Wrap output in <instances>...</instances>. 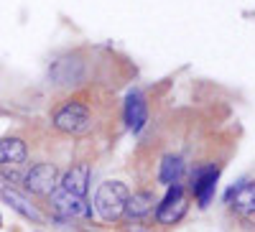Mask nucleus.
<instances>
[{"mask_svg":"<svg viewBox=\"0 0 255 232\" xmlns=\"http://www.w3.org/2000/svg\"><path fill=\"white\" fill-rule=\"evenodd\" d=\"M128 186L123 181H105L100 184L97 194H95V209L97 215L105 220V222H113L118 217L125 215V204H128Z\"/></svg>","mask_w":255,"mask_h":232,"instance_id":"obj_1","label":"nucleus"},{"mask_svg":"<svg viewBox=\"0 0 255 232\" xmlns=\"http://www.w3.org/2000/svg\"><path fill=\"white\" fill-rule=\"evenodd\" d=\"M54 128L61 133H69V135H82L92 128V115L90 108L84 102H64L61 108L54 115Z\"/></svg>","mask_w":255,"mask_h":232,"instance_id":"obj_2","label":"nucleus"},{"mask_svg":"<svg viewBox=\"0 0 255 232\" xmlns=\"http://www.w3.org/2000/svg\"><path fill=\"white\" fill-rule=\"evenodd\" d=\"M26 192L38 194V197H49L54 189L59 186V171L54 163H36L31 171L23 176Z\"/></svg>","mask_w":255,"mask_h":232,"instance_id":"obj_3","label":"nucleus"},{"mask_svg":"<svg viewBox=\"0 0 255 232\" xmlns=\"http://www.w3.org/2000/svg\"><path fill=\"white\" fill-rule=\"evenodd\" d=\"M49 79H51V84H56V87H72V84H79L84 79V64L77 56H61L51 64Z\"/></svg>","mask_w":255,"mask_h":232,"instance_id":"obj_4","label":"nucleus"},{"mask_svg":"<svg viewBox=\"0 0 255 232\" xmlns=\"http://www.w3.org/2000/svg\"><path fill=\"white\" fill-rule=\"evenodd\" d=\"M186 215V197H184V189L179 184L168 186V192L163 197V202L156 207V220L161 225H174Z\"/></svg>","mask_w":255,"mask_h":232,"instance_id":"obj_5","label":"nucleus"},{"mask_svg":"<svg viewBox=\"0 0 255 232\" xmlns=\"http://www.w3.org/2000/svg\"><path fill=\"white\" fill-rule=\"evenodd\" d=\"M217 179H220V168L217 166H199L194 174H191V192H194L199 207H207L215 197L217 189Z\"/></svg>","mask_w":255,"mask_h":232,"instance_id":"obj_6","label":"nucleus"},{"mask_svg":"<svg viewBox=\"0 0 255 232\" xmlns=\"http://www.w3.org/2000/svg\"><path fill=\"white\" fill-rule=\"evenodd\" d=\"M51 207L61 217H92V207L84 202V197H74L59 186L51 192Z\"/></svg>","mask_w":255,"mask_h":232,"instance_id":"obj_7","label":"nucleus"},{"mask_svg":"<svg viewBox=\"0 0 255 232\" xmlns=\"http://www.w3.org/2000/svg\"><path fill=\"white\" fill-rule=\"evenodd\" d=\"M225 202L235 209L238 215H255V181L232 186L230 192L225 194Z\"/></svg>","mask_w":255,"mask_h":232,"instance_id":"obj_8","label":"nucleus"},{"mask_svg":"<svg viewBox=\"0 0 255 232\" xmlns=\"http://www.w3.org/2000/svg\"><path fill=\"white\" fill-rule=\"evenodd\" d=\"M125 122L133 133H140L143 125L148 122V105H145V97L138 90H133L125 97Z\"/></svg>","mask_w":255,"mask_h":232,"instance_id":"obj_9","label":"nucleus"},{"mask_svg":"<svg viewBox=\"0 0 255 232\" xmlns=\"http://www.w3.org/2000/svg\"><path fill=\"white\" fill-rule=\"evenodd\" d=\"M59 189H64V192H69L74 197H84L90 189V163H77L72 166L67 174H64Z\"/></svg>","mask_w":255,"mask_h":232,"instance_id":"obj_10","label":"nucleus"},{"mask_svg":"<svg viewBox=\"0 0 255 232\" xmlns=\"http://www.w3.org/2000/svg\"><path fill=\"white\" fill-rule=\"evenodd\" d=\"M26 161V143L20 138L0 140V166H20Z\"/></svg>","mask_w":255,"mask_h":232,"instance_id":"obj_11","label":"nucleus"},{"mask_svg":"<svg viewBox=\"0 0 255 232\" xmlns=\"http://www.w3.org/2000/svg\"><path fill=\"white\" fill-rule=\"evenodd\" d=\"M0 197H3V202H5V204H10L18 215H23L26 220H31V222L41 225V215L36 212V207H33V204H28V199H26V197H20L18 192H13V189H3V192H0Z\"/></svg>","mask_w":255,"mask_h":232,"instance_id":"obj_12","label":"nucleus"},{"mask_svg":"<svg viewBox=\"0 0 255 232\" xmlns=\"http://www.w3.org/2000/svg\"><path fill=\"white\" fill-rule=\"evenodd\" d=\"M181 174H184L181 156H163L161 168H158V181L166 184V186H174V184H179Z\"/></svg>","mask_w":255,"mask_h":232,"instance_id":"obj_13","label":"nucleus"},{"mask_svg":"<svg viewBox=\"0 0 255 232\" xmlns=\"http://www.w3.org/2000/svg\"><path fill=\"white\" fill-rule=\"evenodd\" d=\"M156 204V197L151 192H135L128 197V204H125V215L128 217H145L148 212L153 209Z\"/></svg>","mask_w":255,"mask_h":232,"instance_id":"obj_14","label":"nucleus"},{"mask_svg":"<svg viewBox=\"0 0 255 232\" xmlns=\"http://www.w3.org/2000/svg\"><path fill=\"white\" fill-rule=\"evenodd\" d=\"M23 176H26V174H20L15 166H10V168H8V166H3V179H5V181L18 184V181H23Z\"/></svg>","mask_w":255,"mask_h":232,"instance_id":"obj_15","label":"nucleus"},{"mask_svg":"<svg viewBox=\"0 0 255 232\" xmlns=\"http://www.w3.org/2000/svg\"><path fill=\"white\" fill-rule=\"evenodd\" d=\"M0 222H3V220H0Z\"/></svg>","mask_w":255,"mask_h":232,"instance_id":"obj_16","label":"nucleus"}]
</instances>
